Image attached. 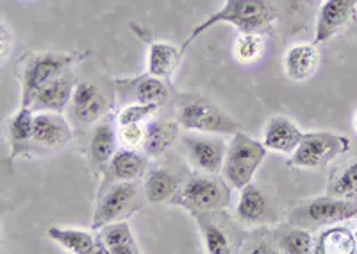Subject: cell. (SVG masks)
<instances>
[{
    "mask_svg": "<svg viewBox=\"0 0 357 254\" xmlns=\"http://www.w3.org/2000/svg\"><path fill=\"white\" fill-rule=\"evenodd\" d=\"M120 138L118 129L111 119H102L95 124L91 140H89V160L95 165L97 170H106L111 158L116 154Z\"/></svg>",
    "mask_w": 357,
    "mask_h": 254,
    "instance_id": "obj_18",
    "label": "cell"
},
{
    "mask_svg": "<svg viewBox=\"0 0 357 254\" xmlns=\"http://www.w3.org/2000/svg\"><path fill=\"white\" fill-rule=\"evenodd\" d=\"M149 170V156L138 149H118L116 154L111 158L104 170V183L102 186L111 185L114 181H138Z\"/></svg>",
    "mask_w": 357,
    "mask_h": 254,
    "instance_id": "obj_14",
    "label": "cell"
},
{
    "mask_svg": "<svg viewBox=\"0 0 357 254\" xmlns=\"http://www.w3.org/2000/svg\"><path fill=\"white\" fill-rule=\"evenodd\" d=\"M98 240L106 254H139V249L136 238H134L132 230H130L129 221H116L111 224L102 225Z\"/></svg>",
    "mask_w": 357,
    "mask_h": 254,
    "instance_id": "obj_23",
    "label": "cell"
},
{
    "mask_svg": "<svg viewBox=\"0 0 357 254\" xmlns=\"http://www.w3.org/2000/svg\"><path fill=\"white\" fill-rule=\"evenodd\" d=\"M178 126L177 120H151L145 124V142H143V152L149 158L162 156L172 145L177 142Z\"/></svg>",
    "mask_w": 357,
    "mask_h": 254,
    "instance_id": "obj_21",
    "label": "cell"
},
{
    "mask_svg": "<svg viewBox=\"0 0 357 254\" xmlns=\"http://www.w3.org/2000/svg\"><path fill=\"white\" fill-rule=\"evenodd\" d=\"M245 246H252V247H243V253H254V254H275L280 253L279 247H273L277 246L275 240H273V234L268 233V234H259L256 237L254 240H250V244H245Z\"/></svg>",
    "mask_w": 357,
    "mask_h": 254,
    "instance_id": "obj_33",
    "label": "cell"
},
{
    "mask_svg": "<svg viewBox=\"0 0 357 254\" xmlns=\"http://www.w3.org/2000/svg\"><path fill=\"white\" fill-rule=\"evenodd\" d=\"M320 66L317 43H296L284 54V72L291 81H307Z\"/></svg>",
    "mask_w": 357,
    "mask_h": 254,
    "instance_id": "obj_19",
    "label": "cell"
},
{
    "mask_svg": "<svg viewBox=\"0 0 357 254\" xmlns=\"http://www.w3.org/2000/svg\"><path fill=\"white\" fill-rule=\"evenodd\" d=\"M357 20V0H324L318 9L312 43H327Z\"/></svg>",
    "mask_w": 357,
    "mask_h": 254,
    "instance_id": "obj_10",
    "label": "cell"
},
{
    "mask_svg": "<svg viewBox=\"0 0 357 254\" xmlns=\"http://www.w3.org/2000/svg\"><path fill=\"white\" fill-rule=\"evenodd\" d=\"M47 234L52 238L54 242H57L63 249L72 254H106L98 237H93V234L84 230H72V227L50 225L49 230H47Z\"/></svg>",
    "mask_w": 357,
    "mask_h": 254,
    "instance_id": "obj_22",
    "label": "cell"
},
{
    "mask_svg": "<svg viewBox=\"0 0 357 254\" xmlns=\"http://www.w3.org/2000/svg\"><path fill=\"white\" fill-rule=\"evenodd\" d=\"M75 79L70 75V72L59 75V77L52 79L34 95L33 103H31V110L36 111H57L63 113L65 107L72 103V95L75 90Z\"/></svg>",
    "mask_w": 357,
    "mask_h": 254,
    "instance_id": "obj_16",
    "label": "cell"
},
{
    "mask_svg": "<svg viewBox=\"0 0 357 254\" xmlns=\"http://www.w3.org/2000/svg\"><path fill=\"white\" fill-rule=\"evenodd\" d=\"M218 174H193L184 181L172 204L188 209L193 217L202 214H213L225 208L231 202V188Z\"/></svg>",
    "mask_w": 357,
    "mask_h": 254,
    "instance_id": "obj_2",
    "label": "cell"
},
{
    "mask_svg": "<svg viewBox=\"0 0 357 254\" xmlns=\"http://www.w3.org/2000/svg\"><path fill=\"white\" fill-rule=\"evenodd\" d=\"M72 113L81 124H97L106 119L111 110L107 97L91 81H81L75 84L72 95Z\"/></svg>",
    "mask_w": 357,
    "mask_h": 254,
    "instance_id": "obj_12",
    "label": "cell"
},
{
    "mask_svg": "<svg viewBox=\"0 0 357 254\" xmlns=\"http://www.w3.org/2000/svg\"><path fill=\"white\" fill-rule=\"evenodd\" d=\"M175 120L186 131L211 133V135H236L240 126L220 110L209 98L199 95H183L177 103Z\"/></svg>",
    "mask_w": 357,
    "mask_h": 254,
    "instance_id": "obj_4",
    "label": "cell"
},
{
    "mask_svg": "<svg viewBox=\"0 0 357 254\" xmlns=\"http://www.w3.org/2000/svg\"><path fill=\"white\" fill-rule=\"evenodd\" d=\"M314 253L321 254H354L357 253V244L354 231L345 225H331L329 230L320 233Z\"/></svg>",
    "mask_w": 357,
    "mask_h": 254,
    "instance_id": "obj_26",
    "label": "cell"
},
{
    "mask_svg": "<svg viewBox=\"0 0 357 254\" xmlns=\"http://www.w3.org/2000/svg\"><path fill=\"white\" fill-rule=\"evenodd\" d=\"M159 104H143L130 103L120 110L116 117L118 126H129V124H145L146 120L154 117L159 111Z\"/></svg>",
    "mask_w": 357,
    "mask_h": 254,
    "instance_id": "obj_31",
    "label": "cell"
},
{
    "mask_svg": "<svg viewBox=\"0 0 357 254\" xmlns=\"http://www.w3.org/2000/svg\"><path fill=\"white\" fill-rule=\"evenodd\" d=\"M178 188H181V179L168 168L155 167L146 170L145 179H143V195L146 202L151 204L172 202Z\"/></svg>",
    "mask_w": 357,
    "mask_h": 254,
    "instance_id": "obj_20",
    "label": "cell"
},
{
    "mask_svg": "<svg viewBox=\"0 0 357 254\" xmlns=\"http://www.w3.org/2000/svg\"><path fill=\"white\" fill-rule=\"evenodd\" d=\"M183 54V49H177L172 43L149 41V74L170 81L181 63Z\"/></svg>",
    "mask_w": 357,
    "mask_h": 254,
    "instance_id": "obj_24",
    "label": "cell"
},
{
    "mask_svg": "<svg viewBox=\"0 0 357 254\" xmlns=\"http://www.w3.org/2000/svg\"><path fill=\"white\" fill-rule=\"evenodd\" d=\"M118 138L120 145L127 149H139L145 142V124H129L118 126Z\"/></svg>",
    "mask_w": 357,
    "mask_h": 254,
    "instance_id": "obj_32",
    "label": "cell"
},
{
    "mask_svg": "<svg viewBox=\"0 0 357 254\" xmlns=\"http://www.w3.org/2000/svg\"><path fill=\"white\" fill-rule=\"evenodd\" d=\"M142 199H145V195L138 181H114L107 188H100L91 230L98 231L102 225L129 218L139 209Z\"/></svg>",
    "mask_w": 357,
    "mask_h": 254,
    "instance_id": "obj_6",
    "label": "cell"
},
{
    "mask_svg": "<svg viewBox=\"0 0 357 254\" xmlns=\"http://www.w3.org/2000/svg\"><path fill=\"white\" fill-rule=\"evenodd\" d=\"M357 217V202L352 199L325 195L311 199L291 209L288 222L304 230H317L325 225H336Z\"/></svg>",
    "mask_w": 357,
    "mask_h": 254,
    "instance_id": "obj_7",
    "label": "cell"
},
{
    "mask_svg": "<svg viewBox=\"0 0 357 254\" xmlns=\"http://www.w3.org/2000/svg\"><path fill=\"white\" fill-rule=\"evenodd\" d=\"M266 151L268 149L263 142H257L245 133L238 131L232 135L223 161V179L227 181L231 188H245L248 183H252L257 168L266 158Z\"/></svg>",
    "mask_w": 357,
    "mask_h": 254,
    "instance_id": "obj_5",
    "label": "cell"
},
{
    "mask_svg": "<svg viewBox=\"0 0 357 254\" xmlns=\"http://www.w3.org/2000/svg\"><path fill=\"white\" fill-rule=\"evenodd\" d=\"M302 138H304V133L296 124H293V120L284 115H273L270 117L264 127L263 144L266 145L268 151L293 154L301 145Z\"/></svg>",
    "mask_w": 357,
    "mask_h": 254,
    "instance_id": "obj_15",
    "label": "cell"
},
{
    "mask_svg": "<svg viewBox=\"0 0 357 254\" xmlns=\"http://www.w3.org/2000/svg\"><path fill=\"white\" fill-rule=\"evenodd\" d=\"M72 140L68 120L57 111H36L33 120V142L41 149H59Z\"/></svg>",
    "mask_w": 357,
    "mask_h": 254,
    "instance_id": "obj_13",
    "label": "cell"
},
{
    "mask_svg": "<svg viewBox=\"0 0 357 254\" xmlns=\"http://www.w3.org/2000/svg\"><path fill=\"white\" fill-rule=\"evenodd\" d=\"M264 52V36L261 33H240L234 41V56L243 65L259 61Z\"/></svg>",
    "mask_w": 357,
    "mask_h": 254,
    "instance_id": "obj_29",
    "label": "cell"
},
{
    "mask_svg": "<svg viewBox=\"0 0 357 254\" xmlns=\"http://www.w3.org/2000/svg\"><path fill=\"white\" fill-rule=\"evenodd\" d=\"M350 140L331 131L304 133L301 145L291 154L289 165L296 168H321L349 152Z\"/></svg>",
    "mask_w": 357,
    "mask_h": 254,
    "instance_id": "obj_8",
    "label": "cell"
},
{
    "mask_svg": "<svg viewBox=\"0 0 357 254\" xmlns=\"http://www.w3.org/2000/svg\"><path fill=\"white\" fill-rule=\"evenodd\" d=\"M114 87L118 100H123L126 104L143 103L162 106L170 97V82L149 72L132 79H116Z\"/></svg>",
    "mask_w": 357,
    "mask_h": 254,
    "instance_id": "obj_11",
    "label": "cell"
},
{
    "mask_svg": "<svg viewBox=\"0 0 357 254\" xmlns=\"http://www.w3.org/2000/svg\"><path fill=\"white\" fill-rule=\"evenodd\" d=\"M327 195L340 197V199H357V161L341 170L333 181H331Z\"/></svg>",
    "mask_w": 357,
    "mask_h": 254,
    "instance_id": "obj_30",
    "label": "cell"
},
{
    "mask_svg": "<svg viewBox=\"0 0 357 254\" xmlns=\"http://www.w3.org/2000/svg\"><path fill=\"white\" fill-rule=\"evenodd\" d=\"M197 222H199L200 234H202L206 253L209 254L234 253V247H232V242L229 240L227 233L223 231L222 225L216 224V222L209 217V214L197 215Z\"/></svg>",
    "mask_w": 357,
    "mask_h": 254,
    "instance_id": "obj_28",
    "label": "cell"
},
{
    "mask_svg": "<svg viewBox=\"0 0 357 254\" xmlns=\"http://www.w3.org/2000/svg\"><path fill=\"white\" fill-rule=\"evenodd\" d=\"M77 56L70 52H31L18 65L22 106H31L34 95L52 79L70 72Z\"/></svg>",
    "mask_w": 357,
    "mask_h": 254,
    "instance_id": "obj_3",
    "label": "cell"
},
{
    "mask_svg": "<svg viewBox=\"0 0 357 254\" xmlns=\"http://www.w3.org/2000/svg\"><path fill=\"white\" fill-rule=\"evenodd\" d=\"M34 111L29 106H22L8 122L9 140V163H15L17 158H25L34 147L33 142Z\"/></svg>",
    "mask_w": 357,
    "mask_h": 254,
    "instance_id": "obj_17",
    "label": "cell"
},
{
    "mask_svg": "<svg viewBox=\"0 0 357 254\" xmlns=\"http://www.w3.org/2000/svg\"><path fill=\"white\" fill-rule=\"evenodd\" d=\"M273 240L280 253L286 254H309L314 251V242L309 230L298 227V225H280L277 231H272Z\"/></svg>",
    "mask_w": 357,
    "mask_h": 254,
    "instance_id": "obj_27",
    "label": "cell"
},
{
    "mask_svg": "<svg viewBox=\"0 0 357 254\" xmlns=\"http://www.w3.org/2000/svg\"><path fill=\"white\" fill-rule=\"evenodd\" d=\"M183 147L188 161L197 172L220 174L225 161L227 144L220 138V135L211 133H191L183 136Z\"/></svg>",
    "mask_w": 357,
    "mask_h": 254,
    "instance_id": "obj_9",
    "label": "cell"
},
{
    "mask_svg": "<svg viewBox=\"0 0 357 254\" xmlns=\"http://www.w3.org/2000/svg\"><path fill=\"white\" fill-rule=\"evenodd\" d=\"M354 129H356V133H357V113H356V117H354Z\"/></svg>",
    "mask_w": 357,
    "mask_h": 254,
    "instance_id": "obj_34",
    "label": "cell"
},
{
    "mask_svg": "<svg viewBox=\"0 0 357 254\" xmlns=\"http://www.w3.org/2000/svg\"><path fill=\"white\" fill-rule=\"evenodd\" d=\"M354 237H356V244H357V227H356V230H354Z\"/></svg>",
    "mask_w": 357,
    "mask_h": 254,
    "instance_id": "obj_35",
    "label": "cell"
},
{
    "mask_svg": "<svg viewBox=\"0 0 357 254\" xmlns=\"http://www.w3.org/2000/svg\"><path fill=\"white\" fill-rule=\"evenodd\" d=\"M273 20H275V13L268 0H225L220 11L213 13L211 17H207L202 24H199L191 31L190 38L184 41L181 49L184 52L200 34L211 29L213 25L220 24V22L234 25L240 33L264 34L270 33Z\"/></svg>",
    "mask_w": 357,
    "mask_h": 254,
    "instance_id": "obj_1",
    "label": "cell"
},
{
    "mask_svg": "<svg viewBox=\"0 0 357 254\" xmlns=\"http://www.w3.org/2000/svg\"><path fill=\"white\" fill-rule=\"evenodd\" d=\"M240 202L236 206V218L245 225L259 224L268 214V199L261 188L254 183H248L240 190Z\"/></svg>",
    "mask_w": 357,
    "mask_h": 254,
    "instance_id": "obj_25",
    "label": "cell"
}]
</instances>
